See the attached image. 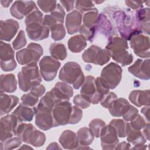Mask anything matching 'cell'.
<instances>
[{
  "label": "cell",
  "instance_id": "cell-30",
  "mask_svg": "<svg viewBox=\"0 0 150 150\" xmlns=\"http://www.w3.org/2000/svg\"><path fill=\"white\" fill-rule=\"evenodd\" d=\"M12 114L17 117L19 121L21 122H29L31 121L35 115L33 108L26 106L21 103L17 108L12 112Z\"/></svg>",
  "mask_w": 150,
  "mask_h": 150
},
{
  "label": "cell",
  "instance_id": "cell-18",
  "mask_svg": "<svg viewBox=\"0 0 150 150\" xmlns=\"http://www.w3.org/2000/svg\"><path fill=\"white\" fill-rule=\"evenodd\" d=\"M26 30L29 39L35 41L45 39L49 36V29L42 23L29 24L26 26Z\"/></svg>",
  "mask_w": 150,
  "mask_h": 150
},
{
  "label": "cell",
  "instance_id": "cell-45",
  "mask_svg": "<svg viewBox=\"0 0 150 150\" xmlns=\"http://www.w3.org/2000/svg\"><path fill=\"white\" fill-rule=\"evenodd\" d=\"M26 44V39L25 38V32L23 30H21L15 40L12 42L13 48L15 50H19L24 47Z\"/></svg>",
  "mask_w": 150,
  "mask_h": 150
},
{
  "label": "cell",
  "instance_id": "cell-23",
  "mask_svg": "<svg viewBox=\"0 0 150 150\" xmlns=\"http://www.w3.org/2000/svg\"><path fill=\"white\" fill-rule=\"evenodd\" d=\"M59 142L64 149H75L79 146L76 134L71 130L64 131L59 138Z\"/></svg>",
  "mask_w": 150,
  "mask_h": 150
},
{
  "label": "cell",
  "instance_id": "cell-62",
  "mask_svg": "<svg viewBox=\"0 0 150 150\" xmlns=\"http://www.w3.org/2000/svg\"><path fill=\"white\" fill-rule=\"evenodd\" d=\"M19 149H33L32 147H30V146H28V145H26V144H25V145H23L21 147H20L19 148Z\"/></svg>",
  "mask_w": 150,
  "mask_h": 150
},
{
  "label": "cell",
  "instance_id": "cell-57",
  "mask_svg": "<svg viewBox=\"0 0 150 150\" xmlns=\"http://www.w3.org/2000/svg\"><path fill=\"white\" fill-rule=\"evenodd\" d=\"M115 149H130V144L127 142H122L117 145Z\"/></svg>",
  "mask_w": 150,
  "mask_h": 150
},
{
  "label": "cell",
  "instance_id": "cell-2",
  "mask_svg": "<svg viewBox=\"0 0 150 150\" xmlns=\"http://www.w3.org/2000/svg\"><path fill=\"white\" fill-rule=\"evenodd\" d=\"M59 78L63 82L73 84L76 90L83 85L85 80L80 66L74 62H69L64 64L59 71Z\"/></svg>",
  "mask_w": 150,
  "mask_h": 150
},
{
  "label": "cell",
  "instance_id": "cell-25",
  "mask_svg": "<svg viewBox=\"0 0 150 150\" xmlns=\"http://www.w3.org/2000/svg\"><path fill=\"white\" fill-rule=\"evenodd\" d=\"M125 136L127 141L134 145L144 144L146 141L140 130L133 128L127 122L125 124Z\"/></svg>",
  "mask_w": 150,
  "mask_h": 150
},
{
  "label": "cell",
  "instance_id": "cell-37",
  "mask_svg": "<svg viewBox=\"0 0 150 150\" xmlns=\"http://www.w3.org/2000/svg\"><path fill=\"white\" fill-rule=\"evenodd\" d=\"M105 125V122L103 120L99 118L92 120L88 124L90 130L96 138L100 137L101 131Z\"/></svg>",
  "mask_w": 150,
  "mask_h": 150
},
{
  "label": "cell",
  "instance_id": "cell-21",
  "mask_svg": "<svg viewBox=\"0 0 150 150\" xmlns=\"http://www.w3.org/2000/svg\"><path fill=\"white\" fill-rule=\"evenodd\" d=\"M35 114V124L40 129L47 131L53 127L52 112L34 111Z\"/></svg>",
  "mask_w": 150,
  "mask_h": 150
},
{
  "label": "cell",
  "instance_id": "cell-4",
  "mask_svg": "<svg viewBox=\"0 0 150 150\" xmlns=\"http://www.w3.org/2000/svg\"><path fill=\"white\" fill-rule=\"evenodd\" d=\"M19 88L26 92L33 87L40 84L42 77L37 64L26 65L22 68L18 74Z\"/></svg>",
  "mask_w": 150,
  "mask_h": 150
},
{
  "label": "cell",
  "instance_id": "cell-34",
  "mask_svg": "<svg viewBox=\"0 0 150 150\" xmlns=\"http://www.w3.org/2000/svg\"><path fill=\"white\" fill-rule=\"evenodd\" d=\"M77 136L79 142V146H83L80 149L88 148H86V146L90 145L93 142L94 138V137L90 129L87 127H83L79 129L77 131Z\"/></svg>",
  "mask_w": 150,
  "mask_h": 150
},
{
  "label": "cell",
  "instance_id": "cell-29",
  "mask_svg": "<svg viewBox=\"0 0 150 150\" xmlns=\"http://www.w3.org/2000/svg\"><path fill=\"white\" fill-rule=\"evenodd\" d=\"M56 105L54 98L52 93L49 91L40 99L37 106L33 107L34 111H43L47 112H52L53 109Z\"/></svg>",
  "mask_w": 150,
  "mask_h": 150
},
{
  "label": "cell",
  "instance_id": "cell-15",
  "mask_svg": "<svg viewBox=\"0 0 150 150\" xmlns=\"http://www.w3.org/2000/svg\"><path fill=\"white\" fill-rule=\"evenodd\" d=\"M50 91L53 95L56 104L62 101H69L73 95L71 86L63 81L57 82Z\"/></svg>",
  "mask_w": 150,
  "mask_h": 150
},
{
  "label": "cell",
  "instance_id": "cell-60",
  "mask_svg": "<svg viewBox=\"0 0 150 150\" xmlns=\"http://www.w3.org/2000/svg\"><path fill=\"white\" fill-rule=\"evenodd\" d=\"M12 2H13V1H3V0L1 1V4L2 6L5 8L8 7L10 5V4Z\"/></svg>",
  "mask_w": 150,
  "mask_h": 150
},
{
  "label": "cell",
  "instance_id": "cell-9",
  "mask_svg": "<svg viewBox=\"0 0 150 150\" xmlns=\"http://www.w3.org/2000/svg\"><path fill=\"white\" fill-rule=\"evenodd\" d=\"M72 105L69 101H64L56 104L52 111L53 127L69 124Z\"/></svg>",
  "mask_w": 150,
  "mask_h": 150
},
{
  "label": "cell",
  "instance_id": "cell-40",
  "mask_svg": "<svg viewBox=\"0 0 150 150\" xmlns=\"http://www.w3.org/2000/svg\"><path fill=\"white\" fill-rule=\"evenodd\" d=\"M116 131L117 135L120 138L125 137V124L126 122L121 119H113L110 124Z\"/></svg>",
  "mask_w": 150,
  "mask_h": 150
},
{
  "label": "cell",
  "instance_id": "cell-13",
  "mask_svg": "<svg viewBox=\"0 0 150 150\" xmlns=\"http://www.w3.org/2000/svg\"><path fill=\"white\" fill-rule=\"evenodd\" d=\"M100 137L101 147L104 149H115L119 142L116 131L110 124L105 125L103 128Z\"/></svg>",
  "mask_w": 150,
  "mask_h": 150
},
{
  "label": "cell",
  "instance_id": "cell-55",
  "mask_svg": "<svg viewBox=\"0 0 150 150\" xmlns=\"http://www.w3.org/2000/svg\"><path fill=\"white\" fill-rule=\"evenodd\" d=\"M60 2L66 9V11L70 12L74 9V1H60Z\"/></svg>",
  "mask_w": 150,
  "mask_h": 150
},
{
  "label": "cell",
  "instance_id": "cell-20",
  "mask_svg": "<svg viewBox=\"0 0 150 150\" xmlns=\"http://www.w3.org/2000/svg\"><path fill=\"white\" fill-rule=\"evenodd\" d=\"M135 21L138 30L146 34H149V9L140 8L135 13Z\"/></svg>",
  "mask_w": 150,
  "mask_h": 150
},
{
  "label": "cell",
  "instance_id": "cell-48",
  "mask_svg": "<svg viewBox=\"0 0 150 150\" xmlns=\"http://www.w3.org/2000/svg\"><path fill=\"white\" fill-rule=\"evenodd\" d=\"M83 111L82 110L76 105L72 106L71 112L69 121L70 124H77L82 118Z\"/></svg>",
  "mask_w": 150,
  "mask_h": 150
},
{
  "label": "cell",
  "instance_id": "cell-50",
  "mask_svg": "<svg viewBox=\"0 0 150 150\" xmlns=\"http://www.w3.org/2000/svg\"><path fill=\"white\" fill-rule=\"evenodd\" d=\"M117 98V95L113 92H108L107 94L104 95L101 100L100 104L101 106L105 108H109L112 103Z\"/></svg>",
  "mask_w": 150,
  "mask_h": 150
},
{
  "label": "cell",
  "instance_id": "cell-58",
  "mask_svg": "<svg viewBox=\"0 0 150 150\" xmlns=\"http://www.w3.org/2000/svg\"><path fill=\"white\" fill-rule=\"evenodd\" d=\"M149 105H146L141 110V113L144 114V115L145 117L147 122H149Z\"/></svg>",
  "mask_w": 150,
  "mask_h": 150
},
{
  "label": "cell",
  "instance_id": "cell-35",
  "mask_svg": "<svg viewBox=\"0 0 150 150\" xmlns=\"http://www.w3.org/2000/svg\"><path fill=\"white\" fill-rule=\"evenodd\" d=\"M49 51L52 56L57 60H63L67 57L66 49L63 43H52L50 46Z\"/></svg>",
  "mask_w": 150,
  "mask_h": 150
},
{
  "label": "cell",
  "instance_id": "cell-47",
  "mask_svg": "<svg viewBox=\"0 0 150 150\" xmlns=\"http://www.w3.org/2000/svg\"><path fill=\"white\" fill-rule=\"evenodd\" d=\"M50 15L59 23H63L64 19L65 16V11L63 8L60 4H57L55 8L52 12H50Z\"/></svg>",
  "mask_w": 150,
  "mask_h": 150
},
{
  "label": "cell",
  "instance_id": "cell-39",
  "mask_svg": "<svg viewBox=\"0 0 150 150\" xmlns=\"http://www.w3.org/2000/svg\"><path fill=\"white\" fill-rule=\"evenodd\" d=\"M50 29L51 31V37L54 41L63 39L66 35V30L63 24H57Z\"/></svg>",
  "mask_w": 150,
  "mask_h": 150
},
{
  "label": "cell",
  "instance_id": "cell-1",
  "mask_svg": "<svg viewBox=\"0 0 150 150\" xmlns=\"http://www.w3.org/2000/svg\"><path fill=\"white\" fill-rule=\"evenodd\" d=\"M128 49L127 40L119 36L111 38L105 46V50L112 59L122 66L129 65L133 61V56L127 50Z\"/></svg>",
  "mask_w": 150,
  "mask_h": 150
},
{
  "label": "cell",
  "instance_id": "cell-41",
  "mask_svg": "<svg viewBox=\"0 0 150 150\" xmlns=\"http://www.w3.org/2000/svg\"><path fill=\"white\" fill-rule=\"evenodd\" d=\"M21 139L17 137L8 139L4 142H1V149H13L18 148L22 144Z\"/></svg>",
  "mask_w": 150,
  "mask_h": 150
},
{
  "label": "cell",
  "instance_id": "cell-54",
  "mask_svg": "<svg viewBox=\"0 0 150 150\" xmlns=\"http://www.w3.org/2000/svg\"><path fill=\"white\" fill-rule=\"evenodd\" d=\"M125 3L127 6L133 9H138L142 7V1H125Z\"/></svg>",
  "mask_w": 150,
  "mask_h": 150
},
{
  "label": "cell",
  "instance_id": "cell-61",
  "mask_svg": "<svg viewBox=\"0 0 150 150\" xmlns=\"http://www.w3.org/2000/svg\"><path fill=\"white\" fill-rule=\"evenodd\" d=\"M146 148V145L144 144H140L137 145H134V147H132L131 149H145Z\"/></svg>",
  "mask_w": 150,
  "mask_h": 150
},
{
  "label": "cell",
  "instance_id": "cell-24",
  "mask_svg": "<svg viewBox=\"0 0 150 150\" xmlns=\"http://www.w3.org/2000/svg\"><path fill=\"white\" fill-rule=\"evenodd\" d=\"M129 100L138 107L149 105V90H133L129 95Z\"/></svg>",
  "mask_w": 150,
  "mask_h": 150
},
{
  "label": "cell",
  "instance_id": "cell-59",
  "mask_svg": "<svg viewBox=\"0 0 150 150\" xmlns=\"http://www.w3.org/2000/svg\"><path fill=\"white\" fill-rule=\"evenodd\" d=\"M46 149H62V148L60 146H59V145L56 143V142H52L51 144H50L49 145V146L46 148Z\"/></svg>",
  "mask_w": 150,
  "mask_h": 150
},
{
  "label": "cell",
  "instance_id": "cell-49",
  "mask_svg": "<svg viewBox=\"0 0 150 150\" xmlns=\"http://www.w3.org/2000/svg\"><path fill=\"white\" fill-rule=\"evenodd\" d=\"M21 100L22 104L23 105L28 107H33L38 103L39 98L35 96L29 92V93L25 94L22 96Z\"/></svg>",
  "mask_w": 150,
  "mask_h": 150
},
{
  "label": "cell",
  "instance_id": "cell-19",
  "mask_svg": "<svg viewBox=\"0 0 150 150\" xmlns=\"http://www.w3.org/2000/svg\"><path fill=\"white\" fill-rule=\"evenodd\" d=\"M82 21V15L77 10L69 13L66 18V27L67 33L70 35L77 33L80 27Z\"/></svg>",
  "mask_w": 150,
  "mask_h": 150
},
{
  "label": "cell",
  "instance_id": "cell-17",
  "mask_svg": "<svg viewBox=\"0 0 150 150\" xmlns=\"http://www.w3.org/2000/svg\"><path fill=\"white\" fill-rule=\"evenodd\" d=\"M19 25L18 22L12 19L1 21V40L9 42L17 33Z\"/></svg>",
  "mask_w": 150,
  "mask_h": 150
},
{
  "label": "cell",
  "instance_id": "cell-51",
  "mask_svg": "<svg viewBox=\"0 0 150 150\" xmlns=\"http://www.w3.org/2000/svg\"><path fill=\"white\" fill-rule=\"evenodd\" d=\"M147 123L148 122H146V120H145L143 117L138 114L132 121H130L129 124L133 128L140 130L142 129Z\"/></svg>",
  "mask_w": 150,
  "mask_h": 150
},
{
  "label": "cell",
  "instance_id": "cell-10",
  "mask_svg": "<svg viewBox=\"0 0 150 150\" xmlns=\"http://www.w3.org/2000/svg\"><path fill=\"white\" fill-rule=\"evenodd\" d=\"M122 70L118 64L111 62L105 66L101 72V76L109 84L110 89H114L120 83Z\"/></svg>",
  "mask_w": 150,
  "mask_h": 150
},
{
  "label": "cell",
  "instance_id": "cell-46",
  "mask_svg": "<svg viewBox=\"0 0 150 150\" xmlns=\"http://www.w3.org/2000/svg\"><path fill=\"white\" fill-rule=\"evenodd\" d=\"M76 8L77 9L79 12L84 13L94 8L93 2L90 1H76Z\"/></svg>",
  "mask_w": 150,
  "mask_h": 150
},
{
  "label": "cell",
  "instance_id": "cell-42",
  "mask_svg": "<svg viewBox=\"0 0 150 150\" xmlns=\"http://www.w3.org/2000/svg\"><path fill=\"white\" fill-rule=\"evenodd\" d=\"M80 35L83 36L86 40H89L92 42L94 35L97 32L96 29V25L92 28H89L82 25L79 30Z\"/></svg>",
  "mask_w": 150,
  "mask_h": 150
},
{
  "label": "cell",
  "instance_id": "cell-8",
  "mask_svg": "<svg viewBox=\"0 0 150 150\" xmlns=\"http://www.w3.org/2000/svg\"><path fill=\"white\" fill-rule=\"evenodd\" d=\"M60 63L52 56H45L39 62L40 73L45 81H50L56 76Z\"/></svg>",
  "mask_w": 150,
  "mask_h": 150
},
{
  "label": "cell",
  "instance_id": "cell-38",
  "mask_svg": "<svg viewBox=\"0 0 150 150\" xmlns=\"http://www.w3.org/2000/svg\"><path fill=\"white\" fill-rule=\"evenodd\" d=\"M43 14L42 13L36 8L29 15L26 16L25 18V25L26 26L35 23H39L43 24Z\"/></svg>",
  "mask_w": 150,
  "mask_h": 150
},
{
  "label": "cell",
  "instance_id": "cell-7",
  "mask_svg": "<svg viewBox=\"0 0 150 150\" xmlns=\"http://www.w3.org/2000/svg\"><path fill=\"white\" fill-rule=\"evenodd\" d=\"M22 122L13 114L2 117L0 120V140L4 142L9 138L16 135L19 124Z\"/></svg>",
  "mask_w": 150,
  "mask_h": 150
},
{
  "label": "cell",
  "instance_id": "cell-53",
  "mask_svg": "<svg viewBox=\"0 0 150 150\" xmlns=\"http://www.w3.org/2000/svg\"><path fill=\"white\" fill-rule=\"evenodd\" d=\"M45 90L46 89L45 86L41 84H39L33 87L30 90V93L39 98L44 94V93H45Z\"/></svg>",
  "mask_w": 150,
  "mask_h": 150
},
{
  "label": "cell",
  "instance_id": "cell-33",
  "mask_svg": "<svg viewBox=\"0 0 150 150\" xmlns=\"http://www.w3.org/2000/svg\"><path fill=\"white\" fill-rule=\"evenodd\" d=\"M81 86L80 94H83L90 98L91 103V100L96 94L95 78L91 76H86Z\"/></svg>",
  "mask_w": 150,
  "mask_h": 150
},
{
  "label": "cell",
  "instance_id": "cell-22",
  "mask_svg": "<svg viewBox=\"0 0 150 150\" xmlns=\"http://www.w3.org/2000/svg\"><path fill=\"white\" fill-rule=\"evenodd\" d=\"M19 103L18 97L1 93L0 97V114L2 116L9 112Z\"/></svg>",
  "mask_w": 150,
  "mask_h": 150
},
{
  "label": "cell",
  "instance_id": "cell-12",
  "mask_svg": "<svg viewBox=\"0 0 150 150\" xmlns=\"http://www.w3.org/2000/svg\"><path fill=\"white\" fill-rule=\"evenodd\" d=\"M131 47L134 53L142 58L149 57V38L142 33L137 34L129 39Z\"/></svg>",
  "mask_w": 150,
  "mask_h": 150
},
{
  "label": "cell",
  "instance_id": "cell-44",
  "mask_svg": "<svg viewBox=\"0 0 150 150\" xmlns=\"http://www.w3.org/2000/svg\"><path fill=\"white\" fill-rule=\"evenodd\" d=\"M38 5L40 9L45 12L49 13L53 11L57 5V1H38Z\"/></svg>",
  "mask_w": 150,
  "mask_h": 150
},
{
  "label": "cell",
  "instance_id": "cell-6",
  "mask_svg": "<svg viewBox=\"0 0 150 150\" xmlns=\"http://www.w3.org/2000/svg\"><path fill=\"white\" fill-rule=\"evenodd\" d=\"M110 55L105 49L93 45L86 49L82 54V59L84 62L93 63L103 66L110 60Z\"/></svg>",
  "mask_w": 150,
  "mask_h": 150
},
{
  "label": "cell",
  "instance_id": "cell-43",
  "mask_svg": "<svg viewBox=\"0 0 150 150\" xmlns=\"http://www.w3.org/2000/svg\"><path fill=\"white\" fill-rule=\"evenodd\" d=\"M73 103L76 106L83 109L87 108L91 103L90 98L81 94H77L74 97Z\"/></svg>",
  "mask_w": 150,
  "mask_h": 150
},
{
  "label": "cell",
  "instance_id": "cell-16",
  "mask_svg": "<svg viewBox=\"0 0 150 150\" xmlns=\"http://www.w3.org/2000/svg\"><path fill=\"white\" fill-rule=\"evenodd\" d=\"M149 61V59H138L128 67V71L139 79L148 80L150 78Z\"/></svg>",
  "mask_w": 150,
  "mask_h": 150
},
{
  "label": "cell",
  "instance_id": "cell-52",
  "mask_svg": "<svg viewBox=\"0 0 150 150\" xmlns=\"http://www.w3.org/2000/svg\"><path fill=\"white\" fill-rule=\"evenodd\" d=\"M138 114V110L133 105H130L127 111L122 115L126 122L132 121Z\"/></svg>",
  "mask_w": 150,
  "mask_h": 150
},
{
  "label": "cell",
  "instance_id": "cell-31",
  "mask_svg": "<svg viewBox=\"0 0 150 150\" xmlns=\"http://www.w3.org/2000/svg\"><path fill=\"white\" fill-rule=\"evenodd\" d=\"M96 29L97 30H100L101 32H103L104 35L109 38V40L113 37V35L115 34L111 23L103 13H101L98 16L96 24Z\"/></svg>",
  "mask_w": 150,
  "mask_h": 150
},
{
  "label": "cell",
  "instance_id": "cell-26",
  "mask_svg": "<svg viewBox=\"0 0 150 150\" xmlns=\"http://www.w3.org/2000/svg\"><path fill=\"white\" fill-rule=\"evenodd\" d=\"M17 88V81L13 74H1L0 80L1 93H12Z\"/></svg>",
  "mask_w": 150,
  "mask_h": 150
},
{
  "label": "cell",
  "instance_id": "cell-27",
  "mask_svg": "<svg viewBox=\"0 0 150 150\" xmlns=\"http://www.w3.org/2000/svg\"><path fill=\"white\" fill-rule=\"evenodd\" d=\"M95 85L96 88V94L91 100V103L97 104L103 98V97L107 94L110 89L108 83L101 77H98L95 79Z\"/></svg>",
  "mask_w": 150,
  "mask_h": 150
},
{
  "label": "cell",
  "instance_id": "cell-3",
  "mask_svg": "<svg viewBox=\"0 0 150 150\" xmlns=\"http://www.w3.org/2000/svg\"><path fill=\"white\" fill-rule=\"evenodd\" d=\"M16 136L19 137L23 142L35 147L42 146L46 141L45 134L30 123L21 122L17 128Z\"/></svg>",
  "mask_w": 150,
  "mask_h": 150
},
{
  "label": "cell",
  "instance_id": "cell-5",
  "mask_svg": "<svg viewBox=\"0 0 150 150\" xmlns=\"http://www.w3.org/2000/svg\"><path fill=\"white\" fill-rule=\"evenodd\" d=\"M43 53V50L41 45L36 43H30L26 48L16 52V58L21 65L37 64Z\"/></svg>",
  "mask_w": 150,
  "mask_h": 150
},
{
  "label": "cell",
  "instance_id": "cell-32",
  "mask_svg": "<svg viewBox=\"0 0 150 150\" xmlns=\"http://www.w3.org/2000/svg\"><path fill=\"white\" fill-rule=\"evenodd\" d=\"M67 45L69 50L71 52L79 53L86 47V39L81 35H76L69 39Z\"/></svg>",
  "mask_w": 150,
  "mask_h": 150
},
{
  "label": "cell",
  "instance_id": "cell-11",
  "mask_svg": "<svg viewBox=\"0 0 150 150\" xmlns=\"http://www.w3.org/2000/svg\"><path fill=\"white\" fill-rule=\"evenodd\" d=\"M15 52L11 45L3 41L0 42L1 67L5 71L13 70L17 66L14 59Z\"/></svg>",
  "mask_w": 150,
  "mask_h": 150
},
{
  "label": "cell",
  "instance_id": "cell-28",
  "mask_svg": "<svg viewBox=\"0 0 150 150\" xmlns=\"http://www.w3.org/2000/svg\"><path fill=\"white\" fill-rule=\"evenodd\" d=\"M129 103L124 98H117L108 108L109 112L114 117L122 116L130 107Z\"/></svg>",
  "mask_w": 150,
  "mask_h": 150
},
{
  "label": "cell",
  "instance_id": "cell-56",
  "mask_svg": "<svg viewBox=\"0 0 150 150\" xmlns=\"http://www.w3.org/2000/svg\"><path fill=\"white\" fill-rule=\"evenodd\" d=\"M143 131H142V134L144 135V137H145V138L146 140H149L150 139V132H149V122H148L146 124V125L142 128Z\"/></svg>",
  "mask_w": 150,
  "mask_h": 150
},
{
  "label": "cell",
  "instance_id": "cell-14",
  "mask_svg": "<svg viewBox=\"0 0 150 150\" xmlns=\"http://www.w3.org/2000/svg\"><path fill=\"white\" fill-rule=\"evenodd\" d=\"M37 8L35 2L32 1H16L10 8V12L14 18L22 19Z\"/></svg>",
  "mask_w": 150,
  "mask_h": 150
},
{
  "label": "cell",
  "instance_id": "cell-36",
  "mask_svg": "<svg viewBox=\"0 0 150 150\" xmlns=\"http://www.w3.org/2000/svg\"><path fill=\"white\" fill-rule=\"evenodd\" d=\"M98 18V11L97 8H93L84 14L83 18V25L89 28L94 27L97 24Z\"/></svg>",
  "mask_w": 150,
  "mask_h": 150
}]
</instances>
